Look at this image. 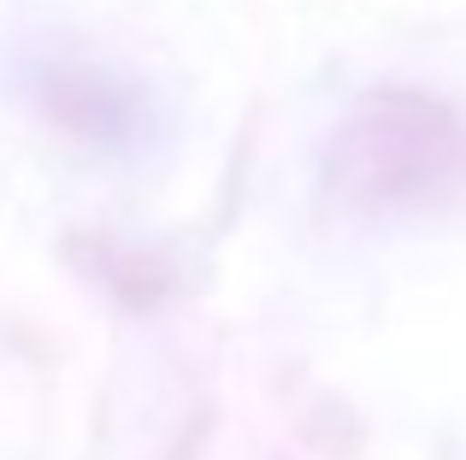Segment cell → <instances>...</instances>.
<instances>
[{"label": "cell", "mask_w": 466, "mask_h": 460, "mask_svg": "<svg viewBox=\"0 0 466 460\" xmlns=\"http://www.w3.org/2000/svg\"><path fill=\"white\" fill-rule=\"evenodd\" d=\"M466 172V136L449 125V113L401 95H378L354 113V125L337 136L330 184L342 201L366 213H396L443 201V189Z\"/></svg>", "instance_id": "1"}]
</instances>
